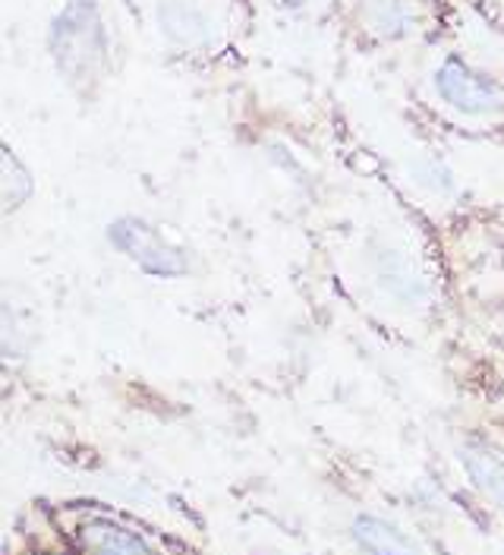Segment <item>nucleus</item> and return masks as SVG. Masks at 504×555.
<instances>
[{
  "label": "nucleus",
  "instance_id": "5",
  "mask_svg": "<svg viewBox=\"0 0 504 555\" xmlns=\"http://www.w3.org/2000/svg\"><path fill=\"white\" fill-rule=\"evenodd\" d=\"M104 246L133 272L155 284H180L199 275V256L173 228L142 211H117L104 224Z\"/></svg>",
  "mask_w": 504,
  "mask_h": 555
},
{
  "label": "nucleus",
  "instance_id": "7",
  "mask_svg": "<svg viewBox=\"0 0 504 555\" xmlns=\"http://www.w3.org/2000/svg\"><path fill=\"white\" fill-rule=\"evenodd\" d=\"M152 29L177 57H211L228 44V23L215 0H152Z\"/></svg>",
  "mask_w": 504,
  "mask_h": 555
},
{
  "label": "nucleus",
  "instance_id": "10",
  "mask_svg": "<svg viewBox=\"0 0 504 555\" xmlns=\"http://www.w3.org/2000/svg\"><path fill=\"white\" fill-rule=\"evenodd\" d=\"M35 199V173L29 162L20 158L10 139L0 145V218L13 221L20 211L33 206Z\"/></svg>",
  "mask_w": 504,
  "mask_h": 555
},
{
  "label": "nucleus",
  "instance_id": "14",
  "mask_svg": "<svg viewBox=\"0 0 504 555\" xmlns=\"http://www.w3.org/2000/svg\"><path fill=\"white\" fill-rule=\"evenodd\" d=\"M495 218H499V224H504V203L495 208Z\"/></svg>",
  "mask_w": 504,
  "mask_h": 555
},
{
  "label": "nucleus",
  "instance_id": "15",
  "mask_svg": "<svg viewBox=\"0 0 504 555\" xmlns=\"http://www.w3.org/2000/svg\"><path fill=\"white\" fill-rule=\"evenodd\" d=\"M502 145H504V130H502Z\"/></svg>",
  "mask_w": 504,
  "mask_h": 555
},
{
  "label": "nucleus",
  "instance_id": "11",
  "mask_svg": "<svg viewBox=\"0 0 504 555\" xmlns=\"http://www.w3.org/2000/svg\"><path fill=\"white\" fill-rule=\"evenodd\" d=\"M269 3L274 10L287 13V16H312V13H319L325 7V0H269Z\"/></svg>",
  "mask_w": 504,
  "mask_h": 555
},
{
  "label": "nucleus",
  "instance_id": "1",
  "mask_svg": "<svg viewBox=\"0 0 504 555\" xmlns=\"http://www.w3.org/2000/svg\"><path fill=\"white\" fill-rule=\"evenodd\" d=\"M344 275L353 297L398 332H429L444 310V291L426 241L398 218L360 224L347 246Z\"/></svg>",
  "mask_w": 504,
  "mask_h": 555
},
{
  "label": "nucleus",
  "instance_id": "8",
  "mask_svg": "<svg viewBox=\"0 0 504 555\" xmlns=\"http://www.w3.org/2000/svg\"><path fill=\"white\" fill-rule=\"evenodd\" d=\"M454 467L476 502L504 515V446L486 433H461L454 439Z\"/></svg>",
  "mask_w": 504,
  "mask_h": 555
},
{
  "label": "nucleus",
  "instance_id": "3",
  "mask_svg": "<svg viewBox=\"0 0 504 555\" xmlns=\"http://www.w3.org/2000/svg\"><path fill=\"white\" fill-rule=\"evenodd\" d=\"M44 54L69 99L101 102L120 73V41L101 0H61L48 20Z\"/></svg>",
  "mask_w": 504,
  "mask_h": 555
},
{
  "label": "nucleus",
  "instance_id": "6",
  "mask_svg": "<svg viewBox=\"0 0 504 555\" xmlns=\"http://www.w3.org/2000/svg\"><path fill=\"white\" fill-rule=\"evenodd\" d=\"M57 527L73 555H173L148 527L111 508H67Z\"/></svg>",
  "mask_w": 504,
  "mask_h": 555
},
{
  "label": "nucleus",
  "instance_id": "13",
  "mask_svg": "<svg viewBox=\"0 0 504 555\" xmlns=\"http://www.w3.org/2000/svg\"><path fill=\"white\" fill-rule=\"evenodd\" d=\"M29 555H73L67 546H61V550H38V553H29Z\"/></svg>",
  "mask_w": 504,
  "mask_h": 555
},
{
  "label": "nucleus",
  "instance_id": "12",
  "mask_svg": "<svg viewBox=\"0 0 504 555\" xmlns=\"http://www.w3.org/2000/svg\"><path fill=\"white\" fill-rule=\"evenodd\" d=\"M479 3H482V7H486V10L504 26V0H479Z\"/></svg>",
  "mask_w": 504,
  "mask_h": 555
},
{
  "label": "nucleus",
  "instance_id": "4",
  "mask_svg": "<svg viewBox=\"0 0 504 555\" xmlns=\"http://www.w3.org/2000/svg\"><path fill=\"white\" fill-rule=\"evenodd\" d=\"M335 7L360 51L413 54L438 33L444 0H335Z\"/></svg>",
  "mask_w": 504,
  "mask_h": 555
},
{
  "label": "nucleus",
  "instance_id": "9",
  "mask_svg": "<svg viewBox=\"0 0 504 555\" xmlns=\"http://www.w3.org/2000/svg\"><path fill=\"white\" fill-rule=\"evenodd\" d=\"M347 540L357 555H426L419 540L385 512L360 508L347 520Z\"/></svg>",
  "mask_w": 504,
  "mask_h": 555
},
{
  "label": "nucleus",
  "instance_id": "2",
  "mask_svg": "<svg viewBox=\"0 0 504 555\" xmlns=\"http://www.w3.org/2000/svg\"><path fill=\"white\" fill-rule=\"evenodd\" d=\"M410 92L438 127L461 137H502L504 79L432 35L410 61Z\"/></svg>",
  "mask_w": 504,
  "mask_h": 555
}]
</instances>
